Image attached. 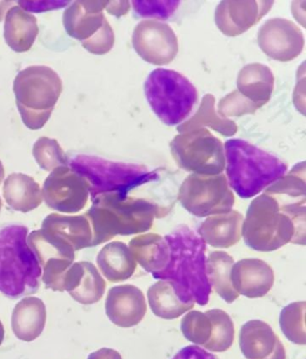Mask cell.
Instances as JSON below:
<instances>
[{"mask_svg": "<svg viewBox=\"0 0 306 359\" xmlns=\"http://www.w3.org/2000/svg\"><path fill=\"white\" fill-rule=\"evenodd\" d=\"M170 248L168 264L153 278L169 281L183 303L205 306L212 292L206 271V243L189 226H180L164 236Z\"/></svg>", "mask_w": 306, "mask_h": 359, "instance_id": "6da1fadb", "label": "cell"}, {"mask_svg": "<svg viewBox=\"0 0 306 359\" xmlns=\"http://www.w3.org/2000/svg\"><path fill=\"white\" fill-rule=\"evenodd\" d=\"M163 211L159 205L144 198L117 194L99 195L93 198L92 206L85 214L92 226V247L117 236L147 232Z\"/></svg>", "mask_w": 306, "mask_h": 359, "instance_id": "7a4b0ae2", "label": "cell"}, {"mask_svg": "<svg viewBox=\"0 0 306 359\" xmlns=\"http://www.w3.org/2000/svg\"><path fill=\"white\" fill-rule=\"evenodd\" d=\"M228 184L241 198L255 197L288 172L278 157L243 140L225 143Z\"/></svg>", "mask_w": 306, "mask_h": 359, "instance_id": "3957f363", "label": "cell"}, {"mask_svg": "<svg viewBox=\"0 0 306 359\" xmlns=\"http://www.w3.org/2000/svg\"><path fill=\"white\" fill-rule=\"evenodd\" d=\"M28 229L8 224L0 229V293L11 299L36 293L43 271L27 243Z\"/></svg>", "mask_w": 306, "mask_h": 359, "instance_id": "277c9868", "label": "cell"}, {"mask_svg": "<svg viewBox=\"0 0 306 359\" xmlns=\"http://www.w3.org/2000/svg\"><path fill=\"white\" fill-rule=\"evenodd\" d=\"M241 237L257 252L277 251L288 243L305 245L294 219L283 212L272 197L265 194L254 198L244 219Z\"/></svg>", "mask_w": 306, "mask_h": 359, "instance_id": "5b68a950", "label": "cell"}, {"mask_svg": "<svg viewBox=\"0 0 306 359\" xmlns=\"http://www.w3.org/2000/svg\"><path fill=\"white\" fill-rule=\"evenodd\" d=\"M62 88L59 75L49 67L31 66L18 74L13 89L22 123L28 129L41 130L47 123Z\"/></svg>", "mask_w": 306, "mask_h": 359, "instance_id": "8992f818", "label": "cell"}, {"mask_svg": "<svg viewBox=\"0 0 306 359\" xmlns=\"http://www.w3.org/2000/svg\"><path fill=\"white\" fill-rule=\"evenodd\" d=\"M69 165L88 182L92 200L102 194L128 195L138 186L159 178L156 172L145 165L108 161L93 156H73Z\"/></svg>", "mask_w": 306, "mask_h": 359, "instance_id": "52a82bcc", "label": "cell"}, {"mask_svg": "<svg viewBox=\"0 0 306 359\" xmlns=\"http://www.w3.org/2000/svg\"><path fill=\"white\" fill-rule=\"evenodd\" d=\"M144 91L154 114L168 126L182 123L198 101L195 86L172 69L153 70L145 82Z\"/></svg>", "mask_w": 306, "mask_h": 359, "instance_id": "ba28073f", "label": "cell"}, {"mask_svg": "<svg viewBox=\"0 0 306 359\" xmlns=\"http://www.w3.org/2000/svg\"><path fill=\"white\" fill-rule=\"evenodd\" d=\"M171 153L179 168L201 175H218L225 168L223 143L205 128L175 137Z\"/></svg>", "mask_w": 306, "mask_h": 359, "instance_id": "9c48e42d", "label": "cell"}, {"mask_svg": "<svg viewBox=\"0 0 306 359\" xmlns=\"http://www.w3.org/2000/svg\"><path fill=\"white\" fill-rule=\"evenodd\" d=\"M108 1H75L64 12L63 25L67 34L81 41L95 55H105L114 48V30L102 11Z\"/></svg>", "mask_w": 306, "mask_h": 359, "instance_id": "30bf717a", "label": "cell"}, {"mask_svg": "<svg viewBox=\"0 0 306 359\" xmlns=\"http://www.w3.org/2000/svg\"><path fill=\"white\" fill-rule=\"evenodd\" d=\"M178 200L189 213L208 217L230 212L235 198L227 176L189 175L180 185Z\"/></svg>", "mask_w": 306, "mask_h": 359, "instance_id": "8fae6325", "label": "cell"}, {"mask_svg": "<svg viewBox=\"0 0 306 359\" xmlns=\"http://www.w3.org/2000/svg\"><path fill=\"white\" fill-rule=\"evenodd\" d=\"M41 194L50 208L59 212L75 214L88 203L89 189L86 180L69 165L60 166L45 180Z\"/></svg>", "mask_w": 306, "mask_h": 359, "instance_id": "7c38bea8", "label": "cell"}, {"mask_svg": "<svg viewBox=\"0 0 306 359\" xmlns=\"http://www.w3.org/2000/svg\"><path fill=\"white\" fill-rule=\"evenodd\" d=\"M132 45L138 56L153 65H166L175 59L178 38L170 25L156 20L140 22L132 34Z\"/></svg>", "mask_w": 306, "mask_h": 359, "instance_id": "4fadbf2b", "label": "cell"}, {"mask_svg": "<svg viewBox=\"0 0 306 359\" xmlns=\"http://www.w3.org/2000/svg\"><path fill=\"white\" fill-rule=\"evenodd\" d=\"M260 50L270 59L280 62L294 60L305 48V36L294 22L285 18H272L260 27L258 33Z\"/></svg>", "mask_w": 306, "mask_h": 359, "instance_id": "5bb4252c", "label": "cell"}, {"mask_svg": "<svg viewBox=\"0 0 306 359\" xmlns=\"http://www.w3.org/2000/svg\"><path fill=\"white\" fill-rule=\"evenodd\" d=\"M305 163H298L288 175L278 180L264 194L278 202L280 210L294 219L300 231H305Z\"/></svg>", "mask_w": 306, "mask_h": 359, "instance_id": "9a60e30c", "label": "cell"}, {"mask_svg": "<svg viewBox=\"0 0 306 359\" xmlns=\"http://www.w3.org/2000/svg\"><path fill=\"white\" fill-rule=\"evenodd\" d=\"M273 1H221L215 12L219 30L230 37L246 33L268 14Z\"/></svg>", "mask_w": 306, "mask_h": 359, "instance_id": "2e32d148", "label": "cell"}, {"mask_svg": "<svg viewBox=\"0 0 306 359\" xmlns=\"http://www.w3.org/2000/svg\"><path fill=\"white\" fill-rule=\"evenodd\" d=\"M147 310L146 297L133 285H121L109 290L105 301L106 316L121 328H131L142 322Z\"/></svg>", "mask_w": 306, "mask_h": 359, "instance_id": "e0dca14e", "label": "cell"}, {"mask_svg": "<svg viewBox=\"0 0 306 359\" xmlns=\"http://www.w3.org/2000/svg\"><path fill=\"white\" fill-rule=\"evenodd\" d=\"M232 286L238 294L247 298L265 297L273 287V269L260 259L248 258L235 262L231 271Z\"/></svg>", "mask_w": 306, "mask_h": 359, "instance_id": "ac0fdd59", "label": "cell"}, {"mask_svg": "<svg viewBox=\"0 0 306 359\" xmlns=\"http://www.w3.org/2000/svg\"><path fill=\"white\" fill-rule=\"evenodd\" d=\"M239 346L246 359H286L281 341L263 320H249L241 326Z\"/></svg>", "mask_w": 306, "mask_h": 359, "instance_id": "d6986e66", "label": "cell"}, {"mask_svg": "<svg viewBox=\"0 0 306 359\" xmlns=\"http://www.w3.org/2000/svg\"><path fill=\"white\" fill-rule=\"evenodd\" d=\"M106 282L98 268L89 262L73 264L67 271L63 281V292L67 291L74 300L82 304L99 302L104 297Z\"/></svg>", "mask_w": 306, "mask_h": 359, "instance_id": "ffe728a7", "label": "cell"}, {"mask_svg": "<svg viewBox=\"0 0 306 359\" xmlns=\"http://www.w3.org/2000/svg\"><path fill=\"white\" fill-rule=\"evenodd\" d=\"M41 229L61 245L69 247L75 252L92 247L93 230L86 215L63 216L50 214L43 221Z\"/></svg>", "mask_w": 306, "mask_h": 359, "instance_id": "44dd1931", "label": "cell"}, {"mask_svg": "<svg viewBox=\"0 0 306 359\" xmlns=\"http://www.w3.org/2000/svg\"><path fill=\"white\" fill-rule=\"evenodd\" d=\"M244 216L237 210L208 217L199 229V236L206 245L214 248L227 249L241 239Z\"/></svg>", "mask_w": 306, "mask_h": 359, "instance_id": "7402d4cb", "label": "cell"}, {"mask_svg": "<svg viewBox=\"0 0 306 359\" xmlns=\"http://www.w3.org/2000/svg\"><path fill=\"white\" fill-rule=\"evenodd\" d=\"M274 83L275 79L269 67L260 63L249 64L238 74L237 92L260 108L270 100Z\"/></svg>", "mask_w": 306, "mask_h": 359, "instance_id": "603a6c76", "label": "cell"}, {"mask_svg": "<svg viewBox=\"0 0 306 359\" xmlns=\"http://www.w3.org/2000/svg\"><path fill=\"white\" fill-rule=\"evenodd\" d=\"M46 317V306L43 300L34 297H25L13 311V332L22 341H34L43 332Z\"/></svg>", "mask_w": 306, "mask_h": 359, "instance_id": "cb8c5ba5", "label": "cell"}, {"mask_svg": "<svg viewBox=\"0 0 306 359\" xmlns=\"http://www.w3.org/2000/svg\"><path fill=\"white\" fill-rule=\"evenodd\" d=\"M37 18L19 6H12L6 13L4 38L6 44L15 53H27L38 36Z\"/></svg>", "mask_w": 306, "mask_h": 359, "instance_id": "d4e9b609", "label": "cell"}, {"mask_svg": "<svg viewBox=\"0 0 306 359\" xmlns=\"http://www.w3.org/2000/svg\"><path fill=\"white\" fill-rule=\"evenodd\" d=\"M98 268L112 283L128 280L134 275L137 262L126 243L112 242L102 247L96 258Z\"/></svg>", "mask_w": 306, "mask_h": 359, "instance_id": "484cf974", "label": "cell"}, {"mask_svg": "<svg viewBox=\"0 0 306 359\" xmlns=\"http://www.w3.org/2000/svg\"><path fill=\"white\" fill-rule=\"evenodd\" d=\"M137 264L149 273H159L166 267L170 248L166 238L157 233H148L134 237L128 243Z\"/></svg>", "mask_w": 306, "mask_h": 359, "instance_id": "4316f807", "label": "cell"}, {"mask_svg": "<svg viewBox=\"0 0 306 359\" xmlns=\"http://www.w3.org/2000/svg\"><path fill=\"white\" fill-rule=\"evenodd\" d=\"M3 196L12 210L22 213L30 212L43 202L40 184L22 174H12L5 180Z\"/></svg>", "mask_w": 306, "mask_h": 359, "instance_id": "83f0119b", "label": "cell"}, {"mask_svg": "<svg viewBox=\"0 0 306 359\" xmlns=\"http://www.w3.org/2000/svg\"><path fill=\"white\" fill-rule=\"evenodd\" d=\"M148 304L154 316L164 320H175L194 309L195 304L183 303L176 296L169 281L159 280L147 290Z\"/></svg>", "mask_w": 306, "mask_h": 359, "instance_id": "f1b7e54d", "label": "cell"}, {"mask_svg": "<svg viewBox=\"0 0 306 359\" xmlns=\"http://www.w3.org/2000/svg\"><path fill=\"white\" fill-rule=\"evenodd\" d=\"M234 264V258L223 251L211 252L206 261V271L212 290L227 304L234 303L239 297L232 286L231 271Z\"/></svg>", "mask_w": 306, "mask_h": 359, "instance_id": "f546056e", "label": "cell"}, {"mask_svg": "<svg viewBox=\"0 0 306 359\" xmlns=\"http://www.w3.org/2000/svg\"><path fill=\"white\" fill-rule=\"evenodd\" d=\"M204 126L217 131L225 137H232L237 134L238 128L234 121L223 118L215 114V97L211 94L206 95L202 99L201 107L194 114V116L180 124L177 130L180 133L186 131L201 129Z\"/></svg>", "mask_w": 306, "mask_h": 359, "instance_id": "4dcf8cb0", "label": "cell"}, {"mask_svg": "<svg viewBox=\"0 0 306 359\" xmlns=\"http://www.w3.org/2000/svg\"><path fill=\"white\" fill-rule=\"evenodd\" d=\"M211 322V337L203 347L206 351L221 353L227 351L234 341V325L230 314L221 309L208 310L205 313Z\"/></svg>", "mask_w": 306, "mask_h": 359, "instance_id": "1f68e13d", "label": "cell"}, {"mask_svg": "<svg viewBox=\"0 0 306 359\" xmlns=\"http://www.w3.org/2000/svg\"><path fill=\"white\" fill-rule=\"evenodd\" d=\"M29 247L38 259L41 267L51 259H69L74 262L75 251L60 245L44 230H34L27 237Z\"/></svg>", "mask_w": 306, "mask_h": 359, "instance_id": "d6a6232c", "label": "cell"}, {"mask_svg": "<svg viewBox=\"0 0 306 359\" xmlns=\"http://www.w3.org/2000/svg\"><path fill=\"white\" fill-rule=\"evenodd\" d=\"M305 313V301L289 304L280 313V329L286 338L296 345L306 344Z\"/></svg>", "mask_w": 306, "mask_h": 359, "instance_id": "836d02e7", "label": "cell"}, {"mask_svg": "<svg viewBox=\"0 0 306 359\" xmlns=\"http://www.w3.org/2000/svg\"><path fill=\"white\" fill-rule=\"evenodd\" d=\"M33 155L38 165L45 171L53 172L60 166L69 165V157L59 142L49 137H41L35 142Z\"/></svg>", "mask_w": 306, "mask_h": 359, "instance_id": "e575fe53", "label": "cell"}, {"mask_svg": "<svg viewBox=\"0 0 306 359\" xmlns=\"http://www.w3.org/2000/svg\"><path fill=\"white\" fill-rule=\"evenodd\" d=\"M180 331L189 342L204 347L211 337V322L205 313L189 311L180 322Z\"/></svg>", "mask_w": 306, "mask_h": 359, "instance_id": "d590c367", "label": "cell"}, {"mask_svg": "<svg viewBox=\"0 0 306 359\" xmlns=\"http://www.w3.org/2000/svg\"><path fill=\"white\" fill-rule=\"evenodd\" d=\"M134 11L141 18L167 20L178 9L180 1L172 0H154V1H132Z\"/></svg>", "mask_w": 306, "mask_h": 359, "instance_id": "8d00e7d4", "label": "cell"}, {"mask_svg": "<svg viewBox=\"0 0 306 359\" xmlns=\"http://www.w3.org/2000/svg\"><path fill=\"white\" fill-rule=\"evenodd\" d=\"M258 109L259 108L255 104L240 95L237 90H234L231 94L225 96L218 104L219 116L223 118L243 116L248 114H252Z\"/></svg>", "mask_w": 306, "mask_h": 359, "instance_id": "74e56055", "label": "cell"}, {"mask_svg": "<svg viewBox=\"0 0 306 359\" xmlns=\"http://www.w3.org/2000/svg\"><path fill=\"white\" fill-rule=\"evenodd\" d=\"M18 4L25 11L41 13L66 8L67 5L72 4V2L41 0V1H18Z\"/></svg>", "mask_w": 306, "mask_h": 359, "instance_id": "f35d334b", "label": "cell"}, {"mask_svg": "<svg viewBox=\"0 0 306 359\" xmlns=\"http://www.w3.org/2000/svg\"><path fill=\"white\" fill-rule=\"evenodd\" d=\"M172 359H218L217 355L209 353L197 345L187 346L180 349Z\"/></svg>", "mask_w": 306, "mask_h": 359, "instance_id": "ab89813d", "label": "cell"}, {"mask_svg": "<svg viewBox=\"0 0 306 359\" xmlns=\"http://www.w3.org/2000/svg\"><path fill=\"white\" fill-rule=\"evenodd\" d=\"M131 8V3L128 1H111L106 5V11L114 17L120 18L127 14Z\"/></svg>", "mask_w": 306, "mask_h": 359, "instance_id": "60d3db41", "label": "cell"}, {"mask_svg": "<svg viewBox=\"0 0 306 359\" xmlns=\"http://www.w3.org/2000/svg\"><path fill=\"white\" fill-rule=\"evenodd\" d=\"M96 354L101 359H122L121 355L112 349H102Z\"/></svg>", "mask_w": 306, "mask_h": 359, "instance_id": "b9f144b4", "label": "cell"}, {"mask_svg": "<svg viewBox=\"0 0 306 359\" xmlns=\"http://www.w3.org/2000/svg\"><path fill=\"white\" fill-rule=\"evenodd\" d=\"M15 3L14 1H0V22L6 18V13Z\"/></svg>", "mask_w": 306, "mask_h": 359, "instance_id": "7bdbcfd3", "label": "cell"}, {"mask_svg": "<svg viewBox=\"0 0 306 359\" xmlns=\"http://www.w3.org/2000/svg\"><path fill=\"white\" fill-rule=\"evenodd\" d=\"M4 336H5L4 326H3V323H1V320H0V345H1V343L3 342V339H4Z\"/></svg>", "mask_w": 306, "mask_h": 359, "instance_id": "ee69618b", "label": "cell"}, {"mask_svg": "<svg viewBox=\"0 0 306 359\" xmlns=\"http://www.w3.org/2000/svg\"><path fill=\"white\" fill-rule=\"evenodd\" d=\"M4 177H5L4 166H3L1 161H0V184H1L3 180H4Z\"/></svg>", "mask_w": 306, "mask_h": 359, "instance_id": "f6af8a7d", "label": "cell"}, {"mask_svg": "<svg viewBox=\"0 0 306 359\" xmlns=\"http://www.w3.org/2000/svg\"><path fill=\"white\" fill-rule=\"evenodd\" d=\"M2 201H1V198H0V211H1V208H2Z\"/></svg>", "mask_w": 306, "mask_h": 359, "instance_id": "bcb514c9", "label": "cell"}]
</instances>
